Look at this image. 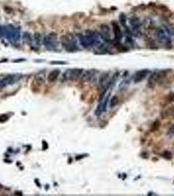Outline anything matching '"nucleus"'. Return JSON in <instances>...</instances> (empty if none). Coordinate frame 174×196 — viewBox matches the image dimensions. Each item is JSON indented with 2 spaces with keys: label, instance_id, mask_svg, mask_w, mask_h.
I'll list each match as a JSON object with an SVG mask.
<instances>
[{
  "label": "nucleus",
  "instance_id": "obj_4",
  "mask_svg": "<svg viewBox=\"0 0 174 196\" xmlns=\"http://www.w3.org/2000/svg\"><path fill=\"white\" fill-rule=\"evenodd\" d=\"M156 37L158 41L164 46H169L172 44V38L169 31L162 28H158L156 31Z\"/></svg>",
  "mask_w": 174,
  "mask_h": 196
},
{
  "label": "nucleus",
  "instance_id": "obj_1",
  "mask_svg": "<svg viewBox=\"0 0 174 196\" xmlns=\"http://www.w3.org/2000/svg\"><path fill=\"white\" fill-rule=\"evenodd\" d=\"M99 36V35L92 31H86L85 34H79L78 35V39L81 46L87 48L101 45Z\"/></svg>",
  "mask_w": 174,
  "mask_h": 196
},
{
  "label": "nucleus",
  "instance_id": "obj_10",
  "mask_svg": "<svg viewBox=\"0 0 174 196\" xmlns=\"http://www.w3.org/2000/svg\"><path fill=\"white\" fill-rule=\"evenodd\" d=\"M112 31L114 37L115 42H120L123 37L122 31L120 28V26L116 22H112Z\"/></svg>",
  "mask_w": 174,
  "mask_h": 196
},
{
  "label": "nucleus",
  "instance_id": "obj_18",
  "mask_svg": "<svg viewBox=\"0 0 174 196\" xmlns=\"http://www.w3.org/2000/svg\"><path fill=\"white\" fill-rule=\"evenodd\" d=\"M162 156L163 158L166 159H171L172 158V154L170 151H168V150H166V151L163 152Z\"/></svg>",
  "mask_w": 174,
  "mask_h": 196
},
{
  "label": "nucleus",
  "instance_id": "obj_7",
  "mask_svg": "<svg viewBox=\"0 0 174 196\" xmlns=\"http://www.w3.org/2000/svg\"><path fill=\"white\" fill-rule=\"evenodd\" d=\"M166 75V73L164 71L154 72L153 73L150 75L148 79V86L150 88H153L156 84L160 83L165 78Z\"/></svg>",
  "mask_w": 174,
  "mask_h": 196
},
{
  "label": "nucleus",
  "instance_id": "obj_14",
  "mask_svg": "<svg viewBox=\"0 0 174 196\" xmlns=\"http://www.w3.org/2000/svg\"><path fill=\"white\" fill-rule=\"evenodd\" d=\"M60 73V71L58 69H54L52 71H50L47 77L48 81L50 82V83L54 82L58 78Z\"/></svg>",
  "mask_w": 174,
  "mask_h": 196
},
{
  "label": "nucleus",
  "instance_id": "obj_21",
  "mask_svg": "<svg viewBox=\"0 0 174 196\" xmlns=\"http://www.w3.org/2000/svg\"><path fill=\"white\" fill-rule=\"evenodd\" d=\"M167 135L169 136L174 135V124L172 125L170 127H169V128L168 129L167 132Z\"/></svg>",
  "mask_w": 174,
  "mask_h": 196
},
{
  "label": "nucleus",
  "instance_id": "obj_17",
  "mask_svg": "<svg viewBox=\"0 0 174 196\" xmlns=\"http://www.w3.org/2000/svg\"><path fill=\"white\" fill-rule=\"evenodd\" d=\"M103 112V103H100L98 104V105L97 106V108H96V111H95V114L96 116H100L101 114Z\"/></svg>",
  "mask_w": 174,
  "mask_h": 196
},
{
  "label": "nucleus",
  "instance_id": "obj_5",
  "mask_svg": "<svg viewBox=\"0 0 174 196\" xmlns=\"http://www.w3.org/2000/svg\"><path fill=\"white\" fill-rule=\"evenodd\" d=\"M83 70L79 68L75 69H69L63 73L62 78L63 80H77L82 74Z\"/></svg>",
  "mask_w": 174,
  "mask_h": 196
},
{
  "label": "nucleus",
  "instance_id": "obj_24",
  "mask_svg": "<svg viewBox=\"0 0 174 196\" xmlns=\"http://www.w3.org/2000/svg\"><path fill=\"white\" fill-rule=\"evenodd\" d=\"M35 41L36 44L39 45L40 43V35L39 34H35Z\"/></svg>",
  "mask_w": 174,
  "mask_h": 196
},
{
  "label": "nucleus",
  "instance_id": "obj_13",
  "mask_svg": "<svg viewBox=\"0 0 174 196\" xmlns=\"http://www.w3.org/2000/svg\"><path fill=\"white\" fill-rule=\"evenodd\" d=\"M45 80H46V77H45V73L40 72V73H38L35 75V83H37V85L42 86L45 83Z\"/></svg>",
  "mask_w": 174,
  "mask_h": 196
},
{
  "label": "nucleus",
  "instance_id": "obj_2",
  "mask_svg": "<svg viewBox=\"0 0 174 196\" xmlns=\"http://www.w3.org/2000/svg\"><path fill=\"white\" fill-rule=\"evenodd\" d=\"M4 35L9 41L16 43L20 39L19 30L13 25H9L4 27Z\"/></svg>",
  "mask_w": 174,
  "mask_h": 196
},
{
  "label": "nucleus",
  "instance_id": "obj_19",
  "mask_svg": "<svg viewBox=\"0 0 174 196\" xmlns=\"http://www.w3.org/2000/svg\"><path fill=\"white\" fill-rule=\"evenodd\" d=\"M159 127H160V122L158 120H156L155 122H154L152 126H151L150 130L152 131H155L159 128Z\"/></svg>",
  "mask_w": 174,
  "mask_h": 196
},
{
  "label": "nucleus",
  "instance_id": "obj_26",
  "mask_svg": "<svg viewBox=\"0 0 174 196\" xmlns=\"http://www.w3.org/2000/svg\"><path fill=\"white\" fill-rule=\"evenodd\" d=\"M4 27L0 25V37H4Z\"/></svg>",
  "mask_w": 174,
  "mask_h": 196
},
{
  "label": "nucleus",
  "instance_id": "obj_3",
  "mask_svg": "<svg viewBox=\"0 0 174 196\" xmlns=\"http://www.w3.org/2000/svg\"><path fill=\"white\" fill-rule=\"evenodd\" d=\"M62 44L66 51L69 52H75L78 50L77 41L72 35H67L62 37Z\"/></svg>",
  "mask_w": 174,
  "mask_h": 196
},
{
  "label": "nucleus",
  "instance_id": "obj_11",
  "mask_svg": "<svg viewBox=\"0 0 174 196\" xmlns=\"http://www.w3.org/2000/svg\"><path fill=\"white\" fill-rule=\"evenodd\" d=\"M150 71L148 69H143L137 71L135 74L134 81L135 83H139L141 82L143 80L145 79V77L147 76V75L149 73Z\"/></svg>",
  "mask_w": 174,
  "mask_h": 196
},
{
  "label": "nucleus",
  "instance_id": "obj_6",
  "mask_svg": "<svg viewBox=\"0 0 174 196\" xmlns=\"http://www.w3.org/2000/svg\"><path fill=\"white\" fill-rule=\"evenodd\" d=\"M22 75L20 74H13L9 75L4 78L0 80V88H3L4 87L9 85H12L15 84L21 79Z\"/></svg>",
  "mask_w": 174,
  "mask_h": 196
},
{
  "label": "nucleus",
  "instance_id": "obj_20",
  "mask_svg": "<svg viewBox=\"0 0 174 196\" xmlns=\"http://www.w3.org/2000/svg\"><path fill=\"white\" fill-rule=\"evenodd\" d=\"M109 96H110V95L109 94L105 98L104 102H103V112L106 111V109H107V104H108Z\"/></svg>",
  "mask_w": 174,
  "mask_h": 196
},
{
  "label": "nucleus",
  "instance_id": "obj_15",
  "mask_svg": "<svg viewBox=\"0 0 174 196\" xmlns=\"http://www.w3.org/2000/svg\"><path fill=\"white\" fill-rule=\"evenodd\" d=\"M94 75V70H87L84 73H82V79L84 81H89L92 78Z\"/></svg>",
  "mask_w": 174,
  "mask_h": 196
},
{
  "label": "nucleus",
  "instance_id": "obj_23",
  "mask_svg": "<svg viewBox=\"0 0 174 196\" xmlns=\"http://www.w3.org/2000/svg\"><path fill=\"white\" fill-rule=\"evenodd\" d=\"M50 63H51V64H53V65H64V64H66V62H62V61H53V62H50Z\"/></svg>",
  "mask_w": 174,
  "mask_h": 196
},
{
  "label": "nucleus",
  "instance_id": "obj_8",
  "mask_svg": "<svg viewBox=\"0 0 174 196\" xmlns=\"http://www.w3.org/2000/svg\"><path fill=\"white\" fill-rule=\"evenodd\" d=\"M56 35L54 34H50L45 36L43 40V43L45 47L49 50H54L58 46Z\"/></svg>",
  "mask_w": 174,
  "mask_h": 196
},
{
  "label": "nucleus",
  "instance_id": "obj_22",
  "mask_svg": "<svg viewBox=\"0 0 174 196\" xmlns=\"http://www.w3.org/2000/svg\"><path fill=\"white\" fill-rule=\"evenodd\" d=\"M9 116L7 115H3L0 116V122H3L5 121H7L9 119Z\"/></svg>",
  "mask_w": 174,
  "mask_h": 196
},
{
  "label": "nucleus",
  "instance_id": "obj_9",
  "mask_svg": "<svg viewBox=\"0 0 174 196\" xmlns=\"http://www.w3.org/2000/svg\"><path fill=\"white\" fill-rule=\"evenodd\" d=\"M100 37L103 41L109 43L111 40V30L110 27L105 24H103L100 27Z\"/></svg>",
  "mask_w": 174,
  "mask_h": 196
},
{
  "label": "nucleus",
  "instance_id": "obj_12",
  "mask_svg": "<svg viewBox=\"0 0 174 196\" xmlns=\"http://www.w3.org/2000/svg\"><path fill=\"white\" fill-rule=\"evenodd\" d=\"M130 24L134 31H139L141 27V22L138 18L132 17L130 20Z\"/></svg>",
  "mask_w": 174,
  "mask_h": 196
},
{
  "label": "nucleus",
  "instance_id": "obj_25",
  "mask_svg": "<svg viewBox=\"0 0 174 196\" xmlns=\"http://www.w3.org/2000/svg\"><path fill=\"white\" fill-rule=\"evenodd\" d=\"M168 102H172L174 101V94H171L168 95L167 98Z\"/></svg>",
  "mask_w": 174,
  "mask_h": 196
},
{
  "label": "nucleus",
  "instance_id": "obj_16",
  "mask_svg": "<svg viewBox=\"0 0 174 196\" xmlns=\"http://www.w3.org/2000/svg\"><path fill=\"white\" fill-rule=\"evenodd\" d=\"M119 99L117 95H114L111 98V101H110V107L113 108L115 107L117 105L118 103Z\"/></svg>",
  "mask_w": 174,
  "mask_h": 196
},
{
  "label": "nucleus",
  "instance_id": "obj_27",
  "mask_svg": "<svg viewBox=\"0 0 174 196\" xmlns=\"http://www.w3.org/2000/svg\"><path fill=\"white\" fill-rule=\"evenodd\" d=\"M172 115L173 116V118H174V109H173V111H172Z\"/></svg>",
  "mask_w": 174,
  "mask_h": 196
}]
</instances>
